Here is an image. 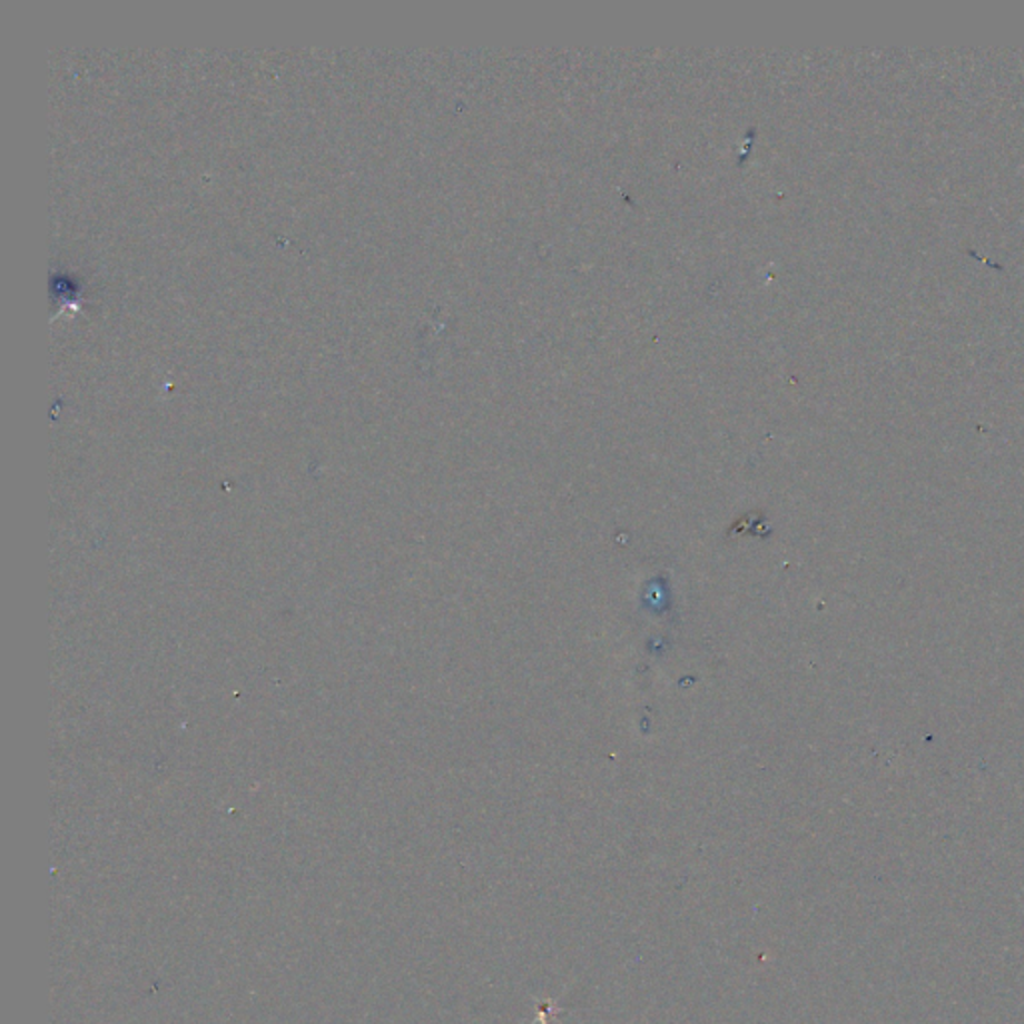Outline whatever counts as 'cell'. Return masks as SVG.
<instances>
[]
</instances>
